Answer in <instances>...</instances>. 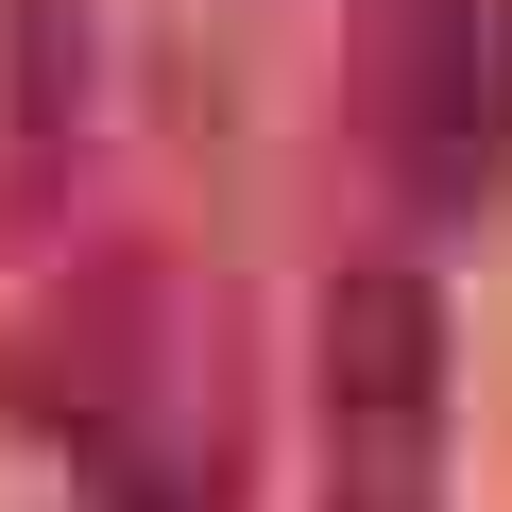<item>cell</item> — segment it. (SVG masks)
<instances>
[{"instance_id": "obj_1", "label": "cell", "mask_w": 512, "mask_h": 512, "mask_svg": "<svg viewBox=\"0 0 512 512\" xmlns=\"http://www.w3.org/2000/svg\"><path fill=\"white\" fill-rule=\"evenodd\" d=\"M410 410H427V325H410V291H359L342 308V461H359V495L342 512H410V478H393Z\"/></svg>"}]
</instances>
